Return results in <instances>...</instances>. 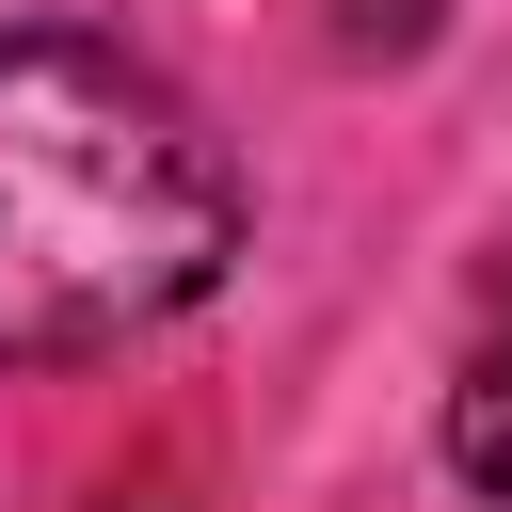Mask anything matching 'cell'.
<instances>
[{
  "mask_svg": "<svg viewBox=\"0 0 512 512\" xmlns=\"http://www.w3.org/2000/svg\"><path fill=\"white\" fill-rule=\"evenodd\" d=\"M240 256L224 128L112 32H0V368H80L208 304Z\"/></svg>",
  "mask_w": 512,
  "mask_h": 512,
  "instance_id": "cell-1",
  "label": "cell"
},
{
  "mask_svg": "<svg viewBox=\"0 0 512 512\" xmlns=\"http://www.w3.org/2000/svg\"><path fill=\"white\" fill-rule=\"evenodd\" d=\"M448 464L512 512V304L480 320V352H464V384H448Z\"/></svg>",
  "mask_w": 512,
  "mask_h": 512,
  "instance_id": "cell-2",
  "label": "cell"
}]
</instances>
